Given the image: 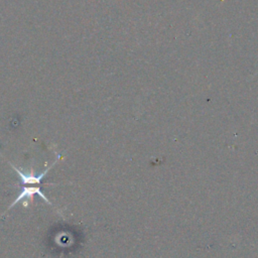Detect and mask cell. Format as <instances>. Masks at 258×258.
<instances>
[{
    "mask_svg": "<svg viewBox=\"0 0 258 258\" xmlns=\"http://www.w3.org/2000/svg\"><path fill=\"white\" fill-rule=\"evenodd\" d=\"M59 158V155L57 156V158L54 160V162L48 167L46 168L44 171H42L40 174L36 175L34 173V170L33 169H30V172L29 173H24L22 172L19 168H17L16 166H14L12 163H10V165L14 168V170L17 172V174L19 175V178H20V181H21V184H40L42 178L45 176V174L48 172V170L56 163L57 159Z\"/></svg>",
    "mask_w": 258,
    "mask_h": 258,
    "instance_id": "cell-1",
    "label": "cell"
},
{
    "mask_svg": "<svg viewBox=\"0 0 258 258\" xmlns=\"http://www.w3.org/2000/svg\"><path fill=\"white\" fill-rule=\"evenodd\" d=\"M35 195H37L40 198H42L46 204H48V205L51 204L48 201V199L45 197V195L42 194V191L40 190V188L38 186H23L22 190L19 192L18 197L15 199V201L13 203H11V205L9 206V208L7 210H10L12 207H14L16 204H18L24 198H27V199H29L30 202H33V198H34Z\"/></svg>",
    "mask_w": 258,
    "mask_h": 258,
    "instance_id": "cell-2",
    "label": "cell"
}]
</instances>
